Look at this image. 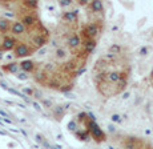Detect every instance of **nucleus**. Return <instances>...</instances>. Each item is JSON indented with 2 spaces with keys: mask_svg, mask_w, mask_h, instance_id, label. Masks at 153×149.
Masks as SVG:
<instances>
[{
  "mask_svg": "<svg viewBox=\"0 0 153 149\" xmlns=\"http://www.w3.org/2000/svg\"><path fill=\"white\" fill-rule=\"evenodd\" d=\"M113 53L100 57L93 68V81L100 95L112 97L125 89L129 79V63L125 59L112 69Z\"/></svg>",
  "mask_w": 153,
  "mask_h": 149,
  "instance_id": "obj_1",
  "label": "nucleus"
},
{
  "mask_svg": "<svg viewBox=\"0 0 153 149\" xmlns=\"http://www.w3.org/2000/svg\"><path fill=\"white\" fill-rule=\"evenodd\" d=\"M101 33V23H88L81 28V40H96Z\"/></svg>",
  "mask_w": 153,
  "mask_h": 149,
  "instance_id": "obj_2",
  "label": "nucleus"
},
{
  "mask_svg": "<svg viewBox=\"0 0 153 149\" xmlns=\"http://www.w3.org/2000/svg\"><path fill=\"white\" fill-rule=\"evenodd\" d=\"M120 147L124 149H146L148 144L145 142V140L140 139V137L124 136V137H121Z\"/></svg>",
  "mask_w": 153,
  "mask_h": 149,
  "instance_id": "obj_3",
  "label": "nucleus"
},
{
  "mask_svg": "<svg viewBox=\"0 0 153 149\" xmlns=\"http://www.w3.org/2000/svg\"><path fill=\"white\" fill-rule=\"evenodd\" d=\"M88 133H89V136H92V139L95 140L96 142H101V141H105V140H107L105 133L102 132V129H100V127L96 124L95 120H91L89 121V125H88Z\"/></svg>",
  "mask_w": 153,
  "mask_h": 149,
  "instance_id": "obj_4",
  "label": "nucleus"
},
{
  "mask_svg": "<svg viewBox=\"0 0 153 149\" xmlns=\"http://www.w3.org/2000/svg\"><path fill=\"white\" fill-rule=\"evenodd\" d=\"M13 52L16 57H27V56H31L35 51L25 42H17L13 48Z\"/></svg>",
  "mask_w": 153,
  "mask_h": 149,
  "instance_id": "obj_5",
  "label": "nucleus"
},
{
  "mask_svg": "<svg viewBox=\"0 0 153 149\" xmlns=\"http://www.w3.org/2000/svg\"><path fill=\"white\" fill-rule=\"evenodd\" d=\"M81 44H83V40L79 36L77 33H71L67 39V47H68L69 51L72 52H79L81 49Z\"/></svg>",
  "mask_w": 153,
  "mask_h": 149,
  "instance_id": "obj_6",
  "label": "nucleus"
},
{
  "mask_svg": "<svg viewBox=\"0 0 153 149\" xmlns=\"http://www.w3.org/2000/svg\"><path fill=\"white\" fill-rule=\"evenodd\" d=\"M11 35L13 37H17V36H23L24 33H27V28L22 24V23L17 20V21H12L11 24Z\"/></svg>",
  "mask_w": 153,
  "mask_h": 149,
  "instance_id": "obj_7",
  "label": "nucleus"
},
{
  "mask_svg": "<svg viewBox=\"0 0 153 149\" xmlns=\"http://www.w3.org/2000/svg\"><path fill=\"white\" fill-rule=\"evenodd\" d=\"M88 7H89V11L93 13H96V15H100V16H104V4H102V1H99V0H96V1H92L88 4Z\"/></svg>",
  "mask_w": 153,
  "mask_h": 149,
  "instance_id": "obj_8",
  "label": "nucleus"
},
{
  "mask_svg": "<svg viewBox=\"0 0 153 149\" xmlns=\"http://www.w3.org/2000/svg\"><path fill=\"white\" fill-rule=\"evenodd\" d=\"M63 19L67 23H76L77 21V11H71V12H65L63 15Z\"/></svg>",
  "mask_w": 153,
  "mask_h": 149,
  "instance_id": "obj_9",
  "label": "nucleus"
},
{
  "mask_svg": "<svg viewBox=\"0 0 153 149\" xmlns=\"http://www.w3.org/2000/svg\"><path fill=\"white\" fill-rule=\"evenodd\" d=\"M20 67H22V69H23V71H25V72H33L35 68H36L35 63H33V61H31V60L23 61V63L20 64Z\"/></svg>",
  "mask_w": 153,
  "mask_h": 149,
  "instance_id": "obj_10",
  "label": "nucleus"
},
{
  "mask_svg": "<svg viewBox=\"0 0 153 149\" xmlns=\"http://www.w3.org/2000/svg\"><path fill=\"white\" fill-rule=\"evenodd\" d=\"M55 55H56V59H57V60H64V59H67V57H68L69 53H68V49H65L64 47H60V48L56 49Z\"/></svg>",
  "mask_w": 153,
  "mask_h": 149,
  "instance_id": "obj_11",
  "label": "nucleus"
},
{
  "mask_svg": "<svg viewBox=\"0 0 153 149\" xmlns=\"http://www.w3.org/2000/svg\"><path fill=\"white\" fill-rule=\"evenodd\" d=\"M112 120H113V121H116V122H121V117H120L119 115H113V116H112Z\"/></svg>",
  "mask_w": 153,
  "mask_h": 149,
  "instance_id": "obj_12",
  "label": "nucleus"
},
{
  "mask_svg": "<svg viewBox=\"0 0 153 149\" xmlns=\"http://www.w3.org/2000/svg\"><path fill=\"white\" fill-rule=\"evenodd\" d=\"M149 83H151V84H152V87H153V69H152L151 75H149Z\"/></svg>",
  "mask_w": 153,
  "mask_h": 149,
  "instance_id": "obj_13",
  "label": "nucleus"
},
{
  "mask_svg": "<svg viewBox=\"0 0 153 149\" xmlns=\"http://www.w3.org/2000/svg\"><path fill=\"white\" fill-rule=\"evenodd\" d=\"M71 4V1H68V0H64L63 3H61V5H69Z\"/></svg>",
  "mask_w": 153,
  "mask_h": 149,
  "instance_id": "obj_14",
  "label": "nucleus"
}]
</instances>
